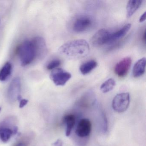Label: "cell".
I'll use <instances>...</instances> for the list:
<instances>
[{
	"mask_svg": "<svg viewBox=\"0 0 146 146\" xmlns=\"http://www.w3.org/2000/svg\"><path fill=\"white\" fill-rule=\"evenodd\" d=\"M1 111V108L0 107V111Z\"/></svg>",
	"mask_w": 146,
	"mask_h": 146,
	"instance_id": "obj_24",
	"label": "cell"
},
{
	"mask_svg": "<svg viewBox=\"0 0 146 146\" xmlns=\"http://www.w3.org/2000/svg\"><path fill=\"white\" fill-rule=\"evenodd\" d=\"M29 142V139L28 137H22L16 142L13 146H28Z\"/></svg>",
	"mask_w": 146,
	"mask_h": 146,
	"instance_id": "obj_20",
	"label": "cell"
},
{
	"mask_svg": "<svg viewBox=\"0 0 146 146\" xmlns=\"http://www.w3.org/2000/svg\"><path fill=\"white\" fill-rule=\"evenodd\" d=\"M52 146H63V142L60 139H58L52 144Z\"/></svg>",
	"mask_w": 146,
	"mask_h": 146,
	"instance_id": "obj_22",
	"label": "cell"
},
{
	"mask_svg": "<svg viewBox=\"0 0 146 146\" xmlns=\"http://www.w3.org/2000/svg\"><path fill=\"white\" fill-rule=\"evenodd\" d=\"M116 85V82L114 79L112 78L105 81L101 85V91L103 93H107L111 91Z\"/></svg>",
	"mask_w": 146,
	"mask_h": 146,
	"instance_id": "obj_18",
	"label": "cell"
},
{
	"mask_svg": "<svg viewBox=\"0 0 146 146\" xmlns=\"http://www.w3.org/2000/svg\"><path fill=\"white\" fill-rule=\"evenodd\" d=\"M92 130V124L89 119L83 118L78 122L76 130V134L81 138L87 137Z\"/></svg>",
	"mask_w": 146,
	"mask_h": 146,
	"instance_id": "obj_11",
	"label": "cell"
},
{
	"mask_svg": "<svg viewBox=\"0 0 146 146\" xmlns=\"http://www.w3.org/2000/svg\"><path fill=\"white\" fill-rule=\"evenodd\" d=\"M17 52L22 66L29 64L35 58L32 42L29 40H25L21 43L18 48Z\"/></svg>",
	"mask_w": 146,
	"mask_h": 146,
	"instance_id": "obj_2",
	"label": "cell"
},
{
	"mask_svg": "<svg viewBox=\"0 0 146 146\" xmlns=\"http://www.w3.org/2000/svg\"><path fill=\"white\" fill-rule=\"evenodd\" d=\"M63 122L65 125L66 136L69 137L76 124V117L75 115L71 113L65 115L63 119Z\"/></svg>",
	"mask_w": 146,
	"mask_h": 146,
	"instance_id": "obj_14",
	"label": "cell"
},
{
	"mask_svg": "<svg viewBox=\"0 0 146 146\" xmlns=\"http://www.w3.org/2000/svg\"><path fill=\"white\" fill-rule=\"evenodd\" d=\"M146 60L142 58L137 61L133 66L132 74L135 78H138L143 75L145 71Z\"/></svg>",
	"mask_w": 146,
	"mask_h": 146,
	"instance_id": "obj_13",
	"label": "cell"
},
{
	"mask_svg": "<svg viewBox=\"0 0 146 146\" xmlns=\"http://www.w3.org/2000/svg\"><path fill=\"white\" fill-rule=\"evenodd\" d=\"M21 88L20 78L19 77L14 78L11 82L7 91V96L10 101L14 102L22 99L20 95Z\"/></svg>",
	"mask_w": 146,
	"mask_h": 146,
	"instance_id": "obj_8",
	"label": "cell"
},
{
	"mask_svg": "<svg viewBox=\"0 0 146 146\" xmlns=\"http://www.w3.org/2000/svg\"><path fill=\"white\" fill-rule=\"evenodd\" d=\"M97 62L92 60L84 62L80 66L79 70L82 75H86L90 73L97 66Z\"/></svg>",
	"mask_w": 146,
	"mask_h": 146,
	"instance_id": "obj_16",
	"label": "cell"
},
{
	"mask_svg": "<svg viewBox=\"0 0 146 146\" xmlns=\"http://www.w3.org/2000/svg\"><path fill=\"white\" fill-rule=\"evenodd\" d=\"M111 32L106 29H101L98 31L91 37L90 42L96 47L101 46L109 43Z\"/></svg>",
	"mask_w": 146,
	"mask_h": 146,
	"instance_id": "obj_7",
	"label": "cell"
},
{
	"mask_svg": "<svg viewBox=\"0 0 146 146\" xmlns=\"http://www.w3.org/2000/svg\"><path fill=\"white\" fill-rule=\"evenodd\" d=\"M29 101L26 99H21L20 100L19 107L20 108H23L25 106H26Z\"/></svg>",
	"mask_w": 146,
	"mask_h": 146,
	"instance_id": "obj_21",
	"label": "cell"
},
{
	"mask_svg": "<svg viewBox=\"0 0 146 146\" xmlns=\"http://www.w3.org/2000/svg\"><path fill=\"white\" fill-rule=\"evenodd\" d=\"M129 94L122 93L116 95L112 102V106L114 111L119 113L125 111L128 109L130 103Z\"/></svg>",
	"mask_w": 146,
	"mask_h": 146,
	"instance_id": "obj_4",
	"label": "cell"
},
{
	"mask_svg": "<svg viewBox=\"0 0 146 146\" xmlns=\"http://www.w3.org/2000/svg\"><path fill=\"white\" fill-rule=\"evenodd\" d=\"M131 28V24H127L116 32L111 33L109 43L117 41L118 40H120V39L123 37L128 33Z\"/></svg>",
	"mask_w": 146,
	"mask_h": 146,
	"instance_id": "obj_12",
	"label": "cell"
},
{
	"mask_svg": "<svg viewBox=\"0 0 146 146\" xmlns=\"http://www.w3.org/2000/svg\"><path fill=\"white\" fill-rule=\"evenodd\" d=\"M12 67L10 62H7L0 70V81L5 82L11 76Z\"/></svg>",
	"mask_w": 146,
	"mask_h": 146,
	"instance_id": "obj_17",
	"label": "cell"
},
{
	"mask_svg": "<svg viewBox=\"0 0 146 146\" xmlns=\"http://www.w3.org/2000/svg\"><path fill=\"white\" fill-rule=\"evenodd\" d=\"M146 12H145L140 17V19H139V22L140 23H143L146 20Z\"/></svg>",
	"mask_w": 146,
	"mask_h": 146,
	"instance_id": "obj_23",
	"label": "cell"
},
{
	"mask_svg": "<svg viewBox=\"0 0 146 146\" xmlns=\"http://www.w3.org/2000/svg\"><path fill=\"white\" fill-rule=\"evenodd\" d=\"M131 62L132 60L130 57H125L122 59L115 66L114 71L115 74L119 77L125 76L129 72Z\"/></svg>",
	"mask_w": 146,
	"mask_h": 146,
	"instance_id": "obj_10",
	"label": "cell"
},
{
	"mask_svg": "<svg viewBox=\"0 0 146 146\" xmlns=\"http://www.w3.org/2000/svg\"><path fill=\"white\" fill-rule=\"evenodd\" d=\"M93 25V20L88 16H81L76 19L72 24V29L77 33H82L88 30Z\"/></svg>",
	"mask_w": 146,
	"mask_h": 146,
	"instance_id": "obj_6",
	"label": "cell"
},
{
	"mask_svg": "<svg viewBox=\"0 0 146 146\" xmlns=\"http://www.w3.org/2000/svg\"><path fill=\"white\" fill-rule=\"evenodd\" d=\"M35 50V58L38 59H43L47 54V47L44 38L41 36H36L32 41Z\"/></svg>",
	"mask_w": 146,
	"mask_h": 146,
	"instance_id": "obj_9",
	"label": "cell"
},
{
	"mask_svg": "<svg viewBox=\"0 0 146 146\" xmlns=\"http://www.w3.org/2000/svg\"><path fill=\"white\" fill-rule=\"evenodd\" d=\"M0 22H1V21H0Z\"/></svg>",
	"mask_w": 146,
	"mask_h": 146,
	"instance_id": "obj_25",
	"label": "cell"
},
{
	"mask_svg": "<svg viewBox=\"0 0 146 146\" xmlns=\"http://www.w3.org/2000/svg\"><path fill=\"white\" fill-rule=\"evenodd\" d=\"M17 127L15 125V119H6L0 123V140L3 142H7L13 135L17 134Z\"/></svg>",
	"mask_w": 146,
	"mask_h": 146,
	"instance_id": "obj_3",
	"label": "cell"
},
{
	"mask_svg": "<svg viewBox=\"0 0 146 146\" xmlns=\"http://www.w3.org/2000/svg\"><path fill=\"white\" fill-rule=\"evenodd\" d=\"M90 48L87 41L82 39L73 40L66 42L59 48L60 54L70 59H79L86 57Z\"/></svg>",
	"mask_w": 146,
	"mask_h": 146,
	"instance_id": "obj_1",
	"label": "cell"
},
{
	"mask_svg": "<svg viewBox=\"0 0 146 146\" xmlns=\"http://www.w3.org/2000/svg\"><path fill=\"white\" fill-rule=\"evenodd\" d=\"M61 64V61L58 59H54L49 62L46 66L48 70H53L58 68Z\"/></svg>",
	"mask_w": 146,
	"mask_h": 146,
	"instance_id": "obj_19",
	"label": "cell"
},
{
	"mask_svg": "<svg viewBox=\"0 0 146 146\" xmlns=\"http://www.w3.org/2000/svg\"><path fill=\"white\" fill-rule=\"evenodd\" d=\"M142 1L141 0H131L129 1L126 6V15L130 18L136 12L142 5Z\"/></svg>",
	"mask_w": 146,
	"mask_h": 146,
	"instance_id": "obj_15",
	"label": "cell"
},
{
	"mask_svg": "<svg viewBox=\"0 0 146 146\" xmlns=\"http://www.w3.org/2000/svg\"><path fill=\"white\" fill-rule=\"evenodd\" d=\"M50 77L55 85L63 86L70 79L72 75L70 72L62 68H57L52 70Z\"/></svg>",
	"mask_w": 146,
	"mask_h": 146,
	"instance_id": "obj_5",
	"label": "cell"
}]
</instances>
